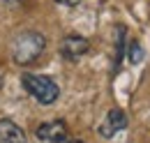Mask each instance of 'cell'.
Here are the masks:
<instances>
[{
	"label": "cell",
	"mask_w": 150,
	"mask_h": 143,
	"mask_svg": "<svg viewBox=\"0 0 150 143\" xmlns=\"http://www.w3.org/2000/svg\"><path fill=\"white\" fill-rule=\"evenodd\" d=\"M46 49V39L42 33H35V30H25L21 33L14 44H12V58L16 65H33L39 55L44 53Z\"/></svg>",
	"instance_id": "1"
},
{
	"label": "cell",
	"mask_w": 150,
	"mask_h": 143,
	"mask_svg": "<svg viewBox=\"0 0 150 143\" xmlns=\"http://www.w3.org/2000/svg\"><path fill=\"white\" fill-rule=\"evenodd\" d=\"M21 83L23 88L28 90L39 104H53L60 95L58 83L51 76H39V74H23L21 76Z\"/></svg>",
	"instance_id": "2"
},
{
	"label": "cell",
	"mask_w": 150,
	"mask_h": 143,
	"mask_svg": "<svg viewBox=\"0 0 150 143\" xmlns=\"http://www.w3.org/2000/svg\"><path fill=\"white\" fill-rule=\"evenodd\" d=\"M90 51V42L81 35H67L62 42H60V55L69 62H76L81 60L83 55Z\"/></svg>",
	"instance_id": "3"
},
{
	"label": "cell",
	"mask_w": 150,
	"mask_h": 143,
	"mask_svg": "<svg viewBox=\"0 0 150 143\" xmlns=\"http://www.w3.org/2000/svg\"><path fill=\"white\" fill-rule=\"evenodd\" d=\"M39 143H67V127L62 120H51L35 129Z\"/></svg>",
	"instance_id": "4"
},
{
	"label": "cell",
	"mask_w": 150,
	"mask_h": 143,
	"mask_svg": "<svg viewBox=\"0 0 150 143\" xmlns=\"http://www.w3.org/2000/svg\"><path fill=\"white\" fill-rule=\"evenodd\" d=\"M127 127V115H125V111H120V108H111L109 113H106V120L99 125V136H104V139H113L118 132H122Z\"/></svg>",
	"instance_id": "5"
},
{
	"label": "cell",
	"mask_w": 150,
	"mask_h": 143,
	"mask_svg": "<svg viewBox=\"0 0 150 143\" xmlns=\"http://www.w3.org/2000/svg\"><path fill=\"white\" fill-rule=\"evenodd\" d=\"M0 143H25V134L14 120L2 118L0 120Z\"/></svg>",
	"instance_id": "6"
},
{
	"label": "cell",
	"mask_w": 150,
	"mask_h": 143,
	"mask_svg": "<svg viewBox=\"0 0 150 143\" xmlns=\"http://www.w3.org/2000/svg\"><path fill=\"white\" fill-rule=\"evenodd\" d=\"M129 62L132 65H139V62H141V60H143V49H141V44H139V42H132L129 44Z\"/></svg>",
	"instance_id": "7"
},
{
	"label": "cell",
	"mask_w": 150,
	"mask_h": 143,
	"mask_svg": "<svg viewBox=\"0 0 150 143\" xmlns=\"http://www.w3.org/2000/svg\"><path fill=\"white\" fill-rule=\"evenodd\" d=\"M69 143H83V141H69Z\"/></svg>",
	"instance_id": "8"
}]
</instances>
